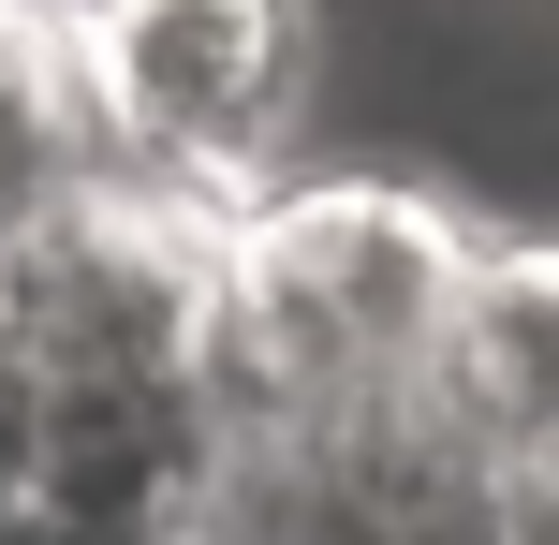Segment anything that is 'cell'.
<instances>
[{"mask_svg": "<svg viewBox=\"0 0 559 545\" xmlns=\"http://www.w3.org/2000/svg\"><path fill=\"white\" fill-rule=\"evenodd\" d=\"M486 281V236L383 177H324L222 222V413L236 442L413 413L456 354V310Z\"/></svg>", "mask_w": 559, "mask_h": 545, "instance_id": "cell-1", "label": "cell"}, {"mask_svg": "<svg viewBox=\"0 0 559 545\" xmlns=\"http://www.w3.org/2000/svg\"><path fill=\"white\" fill-rule=\"evenodd\" d=\"M295 59H309L295 0H74V74H88L104 177H133L163 206L265 163L280 104H295Z\"/></svg>", "mask_w": 559, "mask_h": 545, "instance_id": "cell-2", "label": "cell"}]
</instances>
